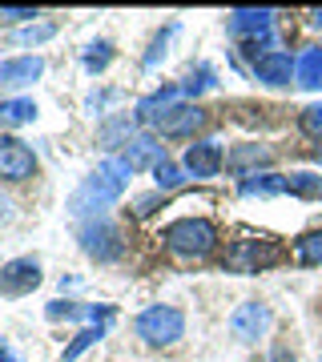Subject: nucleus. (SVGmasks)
<instances>
[{"label": "nucleus", "mask_w": 322, "mask_h": 362, "mask_svg": "<svg viewBox=\"0 0 322 362\" xmlns=\"http://www.w3.org/2000/svg\"><path fill=\"white\" fill-rule=\"evenodd\" d=\"M294 254H298L302 266H322V230L302 233V238L294 242Z\"/></svg>", "instance_id": "nucleus-22"}, {"label": "nucleus", "mask_w": 322, "mask_h": 362, "mask_svg": "<svg viewBox=\"0 0 322 362\" xmlns=\"http://www.w3.org/2000/svg\"><path fill=\"white\" fill-rule=\"evenodd\" d=\"M294 57L282 49H270V52H262L254 61V77L262 81V85H270V89H282V85H290V77H294Z\"/></svg>", "instance_id": "nucleus-12"}, {"label": "nucleus", "mask_w": 322, "mask_h": 362, "mask_svg": "<svg viewBox=\"0 0 322 362\" xmlns=\"http://www.w3.org/2000/svg\"><path fill=\"white\" fill-rule=\"evenodd\" d=\"M37 8H0V21H33Z\"/></svg>", "instance_id": "nucleus-31"}, {"label": "nucleus", "mask_w": 322, "mask_h": 362, "mask_svg": "<svg viewBox=\"0 0 322 362\" xmlns=\"http://www.w3.org/2000/svg\"><path fill=\"white\" fill-rule=\"evenodd\" d=\"M178 97H185L181 93V85H166V89H157V93H149L142 105H137V121H154L161 109H169V105H178Z\"/></svg>", "instance_id": "nucleus-19"}, {"label": "nucleus", "mask_w": 322, "mask_h": 362, "mask_svg": "<svg viewBox=\"0 0 322 362\" xmlns=\"http://www.w3.org/2000/svg\"><path fill=\"white\" fill-rule=\"evenodd\" d=\"M173 33H178V25H166V33H157V40H154V49L145 52V61H142L145 69H154L157 61H161V57H166V45H169V37H173Z\"/></svg>", "instance_id": "nucleus-29"}, {"label": "nucleus", "mask_w": 322, "mask_h": 362, "mask_svg": "<svg viewBox=\"0 0 322 362\" xmlns=\"http://www.w3.org/2000/svg\"><path fill=\"white\" fill-rule=\"evenodd\" d=\"M226 28H230L234 40H246L254 52V61L262 57L258 52V45H270L274 40V13L270 8H238V13H230V21H226Z\"/></svg>", "instance_id": "nucleus-6"}, {"label": "nucleus", "mask_w": 322, "mask_h": 362, "mask_svg": "<svg viewBox=\"0 0 322 362\" xmlns=\"http://www.w3.org/2000/svg\"><path fill=\"white\" fill-rule=\"evenodd\" d=\"M8 218H13V197L0 194V221H8Z\"/></svg>", "instance_id": "nucleus-33"}, {"label": "nucleus", "mask_w": 322, "mask_h": 362, "mask_svg": "<svg viewBox=\"0 0 322 362\" xmlns=\"http://www.w3.org/2000/svg\"><path fill=\"white\" fill-rule=\"evenodd\" d=\"M45 314H49L52 322H89V326H105L109 318H113V306H77V302H49L45 306Z\"/></svg>", "instance_id": "nucleus-14"}, {"label": "nucleus", "mask_w": 322, "mask_h": 362, "mask_svg": "<svg viewBox=\"0 0 322 362\" xmlns=\"http://www.w3.org/2000/svg\"><path fill=\"white\" fill-rule=\"evenodd\" d=\"M242 194H246V197L286 194V177H278V173H250V177L242 181Z\"/></svg>", "instance_id": "nucleus-21"}, {"label": "nucleus", "mask_w": 322, "mask_h": 362, "mask_svg": "<svg viewBox=\"0 0 322 362\" xmlns=\"http://www.w3.org/2000/svg\"><path fill=\"white\" fill-rule=\"evenodd\" d=\"M40 286V262L37 258H13L0 266V294L4 298H25Z\"/></svg>", "instance_id": "nucleus-8"}, {"label": "nucleus", "mask_w": 322, "mask_h": 362, "mask_svg": "<svg viewBox=\"0 0 322 362\" xmlns=\"http://www.w3.org/2000/svg\"><path fill=\"white\" fill-rule=\"evenodd\" d=\"M0 362H21L13 350H8V342H4V338H0Z\"/></svg>", "instance_id": "nucleus-34"}, {"label": "nucleus", "mask_w": 322, "mask_h": 362, "mask_svg": "<svg viewBox=\"0 0 322 362\" xmlns=\"http://www.w3.org/2000/svg\"><path fill=\"white\" fill-rule=\"evenodd\" d=\"M154 177H157V189L166 194V189H178L181 181H185V169L173 165V161H161V165L154 169Z\"/></svg>", "instance_id": "nucleus-27"}, {"label": "nucleus", "mask_w": 322, "mask_h": 362, "mask_svg": "<svg viewBox=\"0 0 322 362\" xmlns=\"http://www.w3.org/2000/svg\"><path fill=\"white\" fill-rule=\"evenodd\" d=\"M133 137H137V133H133V117H113V121H105L101 129H97V141H101L105 149L129 145Z\"/></svg>", "instance_id": "nucleus-20"}, {"label": "nucleus", "mask_w": 322, "mask_h": 362, "mask_svg": "<svg viewBox=\"0 0 322 362\" xmlns=\"http://www.w3.org/2000/svg\"><path fill=\"white\" fill-rule=\"evenodd\" d=\"M105 330H109V326H85V330H81V334L73 338L69 346H64V362L81 358V354H85V350L93 346V342H101V338H105Z\"/></svg>", "instance_id": "nucleus-25"}, {"label": "nucleus", "mask_w": 322, "mask_h": 362, "mask_svg": "<svg viewBox=\"0 0 322 362\" xmlns=\"http://www.w3.org/2000/svg\"><path fill=\"white\" fill-rule=\"evenodd\" d=\"M270 322H274V314H270L266 302H242V306L230 314V330H234L238 342H258V338L270 330Z\"/></svg>", "instance_id": "nucleus-10"}, {"label": "nucleus", "mask_w": 322, "mask_h": 362, "mask_svg": "<svg viewBox=\"0 0 322 362\" xmlns=\"http://www.w3.org/2000/svg\"><path fill=\"white\" fill-rule=\"evenodd\" d=\"M109 61H113V45L109 40H93L85 49V73H105Z\"/></svg>", "instance_id": "nucleus-26"}, {"label": "nucleus", "mask_w": 322, "mask_h": 362, "mask_svg": "<svg viewBox=\"0 0 322 362\" xmlns=\"http://www.w3.org/2000/svg\"><path fill=\"white\" fill-rule=\"evenodd\" d=\"M286 194H294V197H322V177H318V173H290V177H286Z\"/></svg>", "instance_id": "nucleus-24"}, {"label": "nucleus", "mask_w": 322, "mask_h": 362, "mask_svg": "<svg viewBox=\"0 0 322 362\" xmlns=\"http://www.w3.org/2000/svg\"><path fill=\"white\" fill-rule=\"evenodd\" d=\"M28 121H37V101L33 97H8V101H0V129H21Z\"/></svg>", "instance_id": "nucleus-17"}, {"label": "nucleus", "mask_w": 322, "mask_h": 362, "mask_svg": "<svg viewBox=\"0 0 322 362\" xmlns=\"http://www.w3.org/2000/svg\"><path fill=\"white\" fill-rule=\"evenodd\" d=\"M121 157L129 161V169H133V173H137V169H157L161 161H169L166 145L157 141L154 133H137V137L125 145V153H121Z\"/></svg>", "instance_id": "nucleus-13"}, {"label": "nucleus", "mask_w": 322, "mask_h": 362, "mask_svg": "<svg viewBox=\"0 0 322 362\" xmlns=\"http://www.w3.org/2000/svg\"><path fill=\"white\" fill-rule=\"evenodd\" d=\"M129 177H133V169H129L125 157H105L101 165L93 169L85 181H81V189L73 194L69 209H73L77 218H85V214H93V218H97V209L113 206L117 197L125 194Z\"/></svg>", "instance_id": "nucleus-1"}, {"label": "nucleus", "mask_w": 322, "mask_h": 362, "mask_svg": "<svg viewBox=\"0 0 322 362\" xmlns=\"http://www.w3.org/2000/svg\"><path fill=\"white\" fill-rule=\"evenodd\" d=\"M161 242L178 258H209L218 250V226L209 218H178L161 230Z\"/></svg>", "instance_id": "nucleus-2"}, {"label": "nucleus", "mask_w": 322, "mask_h": 362, "mask_svg": "<svg viewBox=\"0 0 322 362\" xmlns=\"http://www.w3.org/2000/svg\"><path fill=\"white\" fill-rule=\"evenodd\" d=\"M81 250L97 266H113V262L125 258V238H121V230L109 218H93L81 226Z\"/></svg>", "instance_id": "nucleus-5"}, {"label": "nucleus", "mask_w": 322, "mask_h": 362, "mask_svg": "<svg viewBox=\"0 0 322 362\" xmlns=\"http://www.w3.org/2000/svg\"><path fill=\"white\" fill-rule=\"evenodd\" d=\"M133 330L137 338H145L149 346H173L181 334H185V314L178 306H145L137 318H133Z\"/></svg>", "instance_id": "nucleus-3"}, {"label": "nucleus", "mask_w": 322, "mask_h": 362, "mask_svg": "<svg viewBox=\"0 0 322 362\" xmlns=\"http://www.w3.org/2000/svg\"><path fill=\"white\" fill-rule=\"evenodd\" d=\"M45 77V57H13V61H0V85L8 89H25L33 81Z\"/></svg>", "instance_id": "nucleus-15"}, {"label": "nucleus", "mask_w": 322, "mask_h": 362, "mask_svg": "<svg viewBox=\"0 0 322 362\" xmlns=\"http://www.w3.org/2000/svg\"><path fill=\"white\" fill-rule=\"evenodd\" d=\"M282 262V246L270 242V238H242L234 242L230 254H226V270L230 274H262Z\"/></svg>", "instance_id": "nucleus-4"}, {"label": "nucleus", "mask_w": 322, "mask_h": 362, "mask_svg": "<svg viewBox=\"0 0 322 362\" xmlns=\"http://www.w3.org/2000/svg\"><path fill=\"white\" fill-rule=\"evenodd\" d=\"M294 81L302 89H322V49H306L294 65Z\"/></svg>", "instance_id": "nucleus-18"}, {"label": "nucleus", "mask_w": 322, "mask_h": 362, "mask_svg": "<svg viewBox=\"0 0 322 362\" xmlns=\"http://www.w3.org/2000/svg\"><path fill=\"white\" fill-rule=\"evenodd\" d=\"M154 125L161 137H193L209 125V113L202 105H169L154 117Z\"/></svg>", "instance_id": "nucleus-7"}, {"label": "nucleus", "mask_w": 322, "mask_h": 362, "mask_svg": "<svg viewBox=\"0 0 322 362\" xmlns=\"http://www.w3.org/2000/svg\"><path fill=\"white\" fill-rule=\"evenodd\" d=\"M266 362H294V354H290L286 346H274V350H270V358H266Z\"/></svg>", "instance_id": "nucleus-32"}, {"label": "nucleus", "mask_w": 322, "mask_h": 362, "mask_svg": "<svg viewBox=\"0 0 322 362\" xmlns=\"http://www.w3.org/2000/svg\"><path fill=\"white\" fill-rule=\"evenodd\" d=\"M270 161H274V153L266 149V145H238V149L226 157L230 173H238V177H246V173L258 169V165H270Z\"/></svg>", "instance_id": "nucleus-16"}, {"label": "nucleus", "mask_w": 322, "mask_h": 362, "mask_svg": "<svg viewBox=\"0 0 322 362\" xmlns=\"http://www.w3.org/2000/svg\"><path fill=\"white\" fill-rule=\"evenodd\" d=\"M222 165H226V153H222L218 141H193L181 157V169L193 177H218Z\"/></svg>", "instance_id": "nucleus-11"}, {"label": "nucleus", "mask_w": 322, "mask_h": 362, "mask_svg": "<svg viewBox=\"0 0 322 362\" xmlns=\"http://www.w3.org/2000/svg\"><path fill=\"white\" fill-rule=\"evenodd\" d=\"M298 125H302V133H310V137L322 141V105H306L302 117H298Z\"/></svg>", "instance_id": "nucleus-28"}, {"label": "nucleus", "mask_w": 322, "mask_h": 362, "mask_svg": "<svg viewBox=\"0 0 322 362\" xmlns=\"http://www.w3.org/2000/svg\"><path fill=\"white\" fill-rule=\"evenodd\" d=\"M37 173V153L21 137H0V181H28Z\"/></svg>", "instance_id": "nucleus-9"}, {"label": "nucleus", "mask_w": 322, "mask_h": 362, "mask_svg": "<svg viewBox=\"0 0 322 362\" xmlns=\"http://www.w3.org/2000/svg\"><path fill=\"white\" fill-rule=\"evenodd\" d=\"M57 37V25H49V21H40V25H25L16 28L13 37H8V45H45V40Z\"/></svg>", "instance_id": "nucleus-23"}, {"label": "nucleus", "mask_w": 322, "mask_h": 362, "mask_svg": "<svg viewBox=\"0 0 322 362\" xmlns=\"http://www.w3.org/2000/svg\"><path fill=\"white\" fill-rule=\"evenodd\" d=\"M314 157H318V161H322V149H314Z\"/></svg>", "instance_id": "nucleus-35"}, {"label": "nucleus", "mask_w": 322, "mask_h": 362, "mask_svg": "<svg viewBox=\"0 0 322 362\" xmlns=\"http://www.w3.org/2000/svg\"><path fill=\"white\" fill-rule=\"evenodd\" d=\"M157 202H166V197H161V194L137 197V202H133V214H137V218H149V214H154V209H157Z\"/></svg>", "instance_id": "nucleus-30"}]
</instances>
